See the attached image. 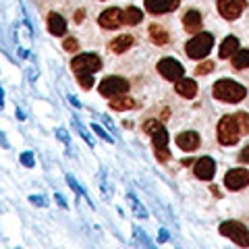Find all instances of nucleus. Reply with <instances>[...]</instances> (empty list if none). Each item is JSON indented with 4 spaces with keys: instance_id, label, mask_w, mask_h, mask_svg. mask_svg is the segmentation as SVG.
I'll return each instance as SVG.
<instances>
[{
    "instance_id": "obj_1",
    "label": "nucleus",
    "mask_w": 249,
    "mask_h": 249,
    "mask_svg": "<svg viewBox=\"0 0 249 249\" xmlns=\"http://www.w3.org/2000/svg\"><path fill=\"white\" fill-rule=\"evenodd\" d=\"M212 93H214L216 100L237 104V102H241V100H245L247 89H245L241 83L232 81V79H220V81L214 83V91H212Z\"/></svg>"
},
{
    "instance_id": "obj_2",
    "label": "nucleus",
    "mask_w": 249,
    "mask_h": 249,
    "mask_svg": "<svg viewBox=\"0 0 249 249\" xmlns=\"http://www.w3.org/2000/svg\"><path fill=\"white\" fill-rule=\"evenodd\" d=\"M212 46H214L212 34H208V31H199V34H196L189 42H187L185 52H187V56H189V58L199 60V58L208 56L210 50H212Z\"/></svg>"
},
{
    "instance_id": "obj_3",
    "label": "nucleus",
    "mask_w": 249,
    "mask_h": 249,
    "mask_svg": "<svg viewBox=\"0 0 249 249\" xmlns=\"http://www.w3.org/2000/svg\"><path fill=\"white\" fill-rule=\"evenodd\" d=\"M241 137V131H239V124L235 114H227L222 116L220 123H218V142L222 145H235Z\"/></svg>"
},
{
    "instance_id": "obj_4",
    "label": "nucleus",
    "mask_w": 249,
    "mask_h": 249,
    "mask_svg": "<svg viewBox=\"0 0 249 249\" xmlns=\"http://www.w3.org/2000/svg\"><path fill=\"white\" fill-rule=\"evenodd\" d=\"M220 235L229 237L232 243H237L239 247H249V231L245 224H241L237 220H227L220 224Z\"/></svg>"
},
{
    "instance_id": "obj_5",
    "label": "nucleus",
    "mask_w": 249,
    "mask_h": 249,
    "mask_svg": "<svg viewBox=\"0 0 249 249\" xmlns=\"http://www.w3.org/2000/svg\"><path fill=\"white\" fill-rule=\"evenodd\" d=\"M124 91H129V81L123 77H106L100 83V93L104 98H114V96H123Z\"/></svg>"
},
{
    "instance_id": "obj_6",
    "label": "nucleus",
    "mask_w": 249,
    "mask_h": 249,
    "mask_svg": "<svg viewBox=\"0 0 249 249\" xmlns=\"http://www.w3.org/2000/svg\"><path fill=\"white\" fill-rule=\"evenodd\" d=\"M102 67V60L96 54H79L71 62V69L75 73H96Z\"/></svg>"
},
{
    "instance_id": "obj_7",
    "label": "nucleus",
    "mask_w": 249,
    "mask_h": 249,
    "mask_svg": "<svg viewBox=\"0 0 249 249\" xmlns=\"http://www.w3.org/2000/svg\"><path fill=\"white\" fill-rule=\"evenodd\" d=\"M158 73L168 81H178L185 75V69H183L181 62L175 60V58H162L158 62Z\"/></svg>"
},
{
    "instance_id": "obj_8",
    "label": "nucleus",
    "mask_w": 249,
    "mask_h": 249,
    "mask_svg": "<svg viewBox=\"0 0 249 249\" xmlns=\"http://www.w3.org/2000/svg\"><path fill=\"white\" fill-rule=\"evenodd\" d=\"M245 9V0H218V13L227 21H235Z\"/></svg>"
},
{
    "instance_id": "obj_9",
    "label": "nucleus",
    "mask_w": 249,
    "mask_h": 249,
    "mask_svg": "<svg viewBox=\"0 0 249 249\" xmlns=\"http://www.w3.org/2000/svg\"><path fill=\"white\" fill-rule=\"evenodd\" d=\"M224 185H227L231 191L243 189V187L249 185V170H245V168H232V170H229L227 177H224Z\"/></svg>"
},
{
    "instance_id": "obj_10",
    "label": "nucleus",
    "mask_w": 249,
    "mask_h": 249,
    "mask_svg": "<svg viewBox=\"0 0 249 249\" xmlns=\"http://www.w3.org/2000/svg\"><path fill=\"white\" fill-rule=\"evenodd\" d=\"M193 173H196V177L201 178V181H210V178L214 177V173H216V162H214V158H210V156L199 158L196 162V166H193Z\"/></svg>"
},
{
    "instance_id": "obj_11",
    "label": "nucleus",
    "mask_w": 249,
    "mask_h": 249,
    "mask_svg": "<svg viewBox=\"0 0 249 249\" xmlns=\"http://www.w3.org/2000/svg\"><path fill=\"white\" fill-rule=\"evenodd\" d=\"M98 23L104 29H116V27L123 25V13L119 9H106L102 15H100Z\"/></svg>"
},
{
    "instance_id": "obj_12",
    "label": "nucleus",
    "mask_w": 249,
    "mask_h": 249,
    "mask_svg": "<svg viewBox=\"0 0 249 249\" xmlns=\"http://www.w3.org/2000/svg\"><path fill=\"white\" fill-rule=\"evenodd\" d=\"M178 2L181 0H145V9L154 13V15H162V13H170L178 9Z\"/></svg>"
},
{
    "instance_id": "obj_13",
    "label": "nucleus",
    "mask_w": 249,
    "mask_h": 249,
    "mask_svg": "<svg viewBox=\"0 0 249 249\" xmlns=\"http://www.w3.org/2000/svg\"><path fill=\"white\" fill-rule=\"evenodd\" d=\"M177 143H178V147H181L183 152H193V150H197L199 147L201 139H199V135L196 133V131H183V133H178Z\"/></svg>"
},
{
    "instance_id": "obj_14",
    "label": "nucleus",
    "mask_w": 249,
    "mask_h": 249,
    "mask_svg": "<svg viewBox=\"0 0 249 249\" xmlns=\"http://www.w3.org/2000/svg\"><path fill=\"white\" fill-rule=\"evenodd\" d=\"M183 25L189 34H199L201 29V15L199 11H187L185 17H183Z\"/></svg>"
},
{
    "instance_id": "obj_15",
    "label": "nucleus",
    "mask_w": 249,
    "mask_h": 249,
    "mask_svg": "<svg viewBox=\"0 0 249 249\" xmlns=\"http://www.w3.org/2000/svg\"><path fill=\"white\" fill-rule=\"evenodd\" d=\"M177 93L183 98H196L197 93V83L193 79H187V77H181L177 81Z\"/></svg>"
},
{
    "instance_id": "obj_16",
    "label": "nucleus",
    "mask_w": 249,
    "mask_h": 249,
    "mask_svg": "<svg viewBox=\"0 0 249 249\" xmlns=\"http://www.w3.org/2000/svg\"><path fill=\"white\" fill-rule=\"evenodd\" d=\"M48 31L52 36H65L67 34V21L60 17L58 13L48 15Z\"/></svg>"
},
{
    "instance_id": "obj_17",
    "label": "nucleus",
    "mask_w": 249,
    "mask_h": 249,
    "mask_svg": "<svg viewBox=\"0 0 249 249\" xmlns=\"http://www.w3.org/2000/svg\"><path fill=\"white\" fill-rule=\"evenodd\" d=\"M147 34H150V40H152L154 44H158V46H164V44H168V40H170L168 31L162 27L160 23H152L150 29H147Z\"/></svg>"
},
{
    "instance_id": "obj_18",
    "label": "nucleus",
    "mask_w": 249,
    "mask_h": 249,
    "mask_svg": "<svg viewBox=\"0 0 249 249\" xmlns=\"http://www.w3.org/2000/svg\"><path fill=\"white\" fill-rule=\"evenodd\" d=\"M237 50H239V40H237L235 36H229L227 40L222 42L220 50H218V56H220V58H231Z\"/></svg>"
},
{
    "instance_id": "obj_19",
    "label": "nucleus",
    "mask_w": 249,
    "mask_h": 249,
    "mask_svg": "<svg viewBox=\"0 0 249 249\" xmlns=\"http://www.w3.org/2000/svg\"><path fill=\"white\" fill-rule=\"evenodd\" d=\"M110 108L112 110H131V108H135V100L129 98V96H114L110 98Z\"/></svg>"
},
{
    "instance_id": "obj_20",
    "label": "nucleus",
    "mask_w": 249,
    "mask_h": 249,
    "mask_svg": "<svg viewBox=\"0 0 249 249\" xmlns=\"http://www.w3.org/2000/svg\"><path fill=\"white\" fill-rule=\"evenodd\" d=\"M127 201L131 204V210H133V214H135L137 218H147V216H150V212H147L145 206L137 199V196H135L133 191H127Z\"/></svg>"
},
{
    "instance_id": "obj_21",
    "label": "nucleus",
    "mask_w": 249,
    "mask_h": 249,
    "mask_svg": "<svg viewBox=\"0 0 249 249\" xmlns=\"http://www.w3.org/2000/svg\"><path fill=\"white\" fill-rule=\"evenodd\" d=\"M142 19H143V13L135 9V6H129L123 13V25H137V23H142Z\"/></svg>"
},
{
    "instance_id": "obj_22",
    "label": "nucleus",
    "mask_w": 249,
    "mask_h": 249,
    "mask_svg": "<svg viewBox=\"0 0 249 249\" xmlns=\"http://www.w3.org/2000/svg\"><path fill=\"white\" fill-rule=\"evenodd\" d=\"M133 37L131 36H121V37H116V40L110 44V50L116 52V54H121V52H127L131 46H133Z\"/></svg>"
},
{
    "instance_id": "obj_23",
    "label": "nucleus",
    "mask_w": 249,
    "mask_h": 249,
    "mask_svg": "<svg viewBox=\"0 0 249 249\" xmlns=\"http://www.w3.org/2000/svg\"><path fill=\"white\" fill-rule=\"evenodd\" d=\"M232 67L235 69H249V50H237L232 54Z\"/></svg>"
},
{
    "instance_id": "obj_24",
    "label": "nucleus",
    "mask_w": 249,
    "mask_h": 249,
    "mask_svg": "<svg viewBox=\"0 0 249 249\" xmlns=\"http://www.w3.org/2000/svg\"><path fill=\"white\" fill-rule=\"evenodd\" d=\"M71 121H73V127H75L77 131H79V135H81V137L85 139V143H88L89 147H93V145H96V142H93V137H91V133H89V131H88V129H85V127H83V124H81V121H79V119H77V116H73V119H71Z\"/></svg>"
},
{
    "instance_id": "obj_25",
    "label": "nucleus",
    "mask_w": 249,
    "mask_h": 249,
    "mask_svg": "<svg viewBox=\"0 0 249 249\" xmlns=\"http://www.w3.org/2000/svg\"><path fill=\"white\" fill-rule=\"evenodd\" d=\"M152 139H154V147H166L168 145V131L164 127H160L158 131L152 133Z\"/></svg>"
},
{
    "instance_id": "obj_26",
    "label": "nucleus",
    "mask_w": 249,
    "mask_h": 249,
    "mask_svg": "<svg viewBox=\"0 0 249 249\" xmlns=\"http://www.w3.org/2000/svg\"><path fill=\"white\" fill-rule=\"evenodd\" d=\"M98 183H100V189H102V196L106 199H110L112 197V187L110 183H108V175H106V170H100V178H98Z\"/></svg>"
},
{
    "instance_id": "obj_27",
    "label": "nucleus",
    "mask_w": 249,
    "mask_h": 249,
    "mask_svg": "<svg viewBox=\"0 0 249 249\" xmlns=\"http://www.w3.org/2000/svg\"><path fill=\"white\" fill-rule=\"evenodd\" d=\"M133 237H135V241H137V245H142V247H154L152 239L147 237L139 227H133Z\"/></svg>"
},
{
    "instance_id": "obj_28",
    "label": "nucleus",
    "mask_w": 249,
    "mask_h": 249,
    "mask_svg": "<svg viewBox=\"0 0 249 249\" xmlns=\"http://www.w3.org/2000/svg\"><path fill=\"white\" fill-rule=\"evenodd\" d=\"M235 119H237L241 135H247L249 133V114L247 112H239V114H235Z\"/></svg>"
},
{
    "instance_id": "obj_29",
    "label": "nucleus",
    "mask_w": 249,
    "mask_h": 249,
    "mask_svg": "<svg viewBox=\"0 0 249 249\" xmlns=\"http://www.w3.org/2000/svg\"><path fill=\"white\" fill-rule=\"evenodd\" d=\"M67 183H69V187H71V189H73V191L77 193V196H83L85 199H88V201H89V197H88V191H85V189H83V187H81L79 183H77V181H75V177H73V175H67ZM89 204H91V201H89Z\"/></svg>"
},
{
    "instance_id": "obj_30",
    "label": "nucleus",
    "mask_w": 249,
    "mask_h": 249,
    "mask_svg": "<svg viewBox=\"0 0 249 249\" xmlns=\"http://www.w3.org/2000/svg\"><path fill=\"white\" fill-rule=\"evenodd\" d=\"M77 81H79V85L83 89H89L93 85V75L91 73H79L77 75Z\"/></svg>"
},
{
    "instance_id": "obj_31",
    "label": "nucleus",
    "mask_w": 249,
    "mask_h": 249,
    "mask_svg": "<svg viewBox=\"0 0 249 249\" xmlns=\"http://www.w3.org/2000/svg\"><path fill=\"white\" fill-rule=\"evenodd\" d=\"M91 131H93V133H96L98 137H102L104 142H108V143H114V142H112V137L108 135L106 131L102 129V124H98V123H91Z\"/></svg>"
},
{
    "instance_id": "obj_32",
    "label": "nucleus",
    "mask_w": 249,
    "mask_h": 249,
    "mask_svg": "<svg viewBox=\"0 0 249 249\" xmlns=\"http://www.w3.org/2000/svg\"><path fill=\"white\" fill-rule=\"evenodd\" d=\"M19 160H21V164H23V166H27V168H34V164H36V156H34V152H23V154L19 156Z\"/></svg>"
},
{
    "instance_id": "obj_33",
    "label": "nucleus",
    "mask_w": 249,
    "mask_h": 249,
    "mask_svg": "<svg viewBox=\"0 0 249 249\" xmlns=\"http://www.w3.org/2000/svg\"><path fill=\"white\" fill-rule=\"evenodd\" d=\"M212 71H214V60H206V62H201V65L196 69V75H208Z\"/></svg>"
},
{
    "instance_id": "obj_34",
    "label": "nucleus",
    "mask_w": 249,
    "mask_h": 249,
    "mask_svg": "<svg viewBox=\"0 0 249 249\" xmlns=\"http://www.w3.org/2000/svg\"><path fill=\"white\" fill-rule=\"evenodd\" d=\"M56 137H58L67 147H71V135H69V131H67L65 127H58V129H56Z\"/></svg>"
},
{
    "instance_id": "obj_35",
    "label": "nucleus",
    "mask_w": 249,
    "mask_h": 249,
    "mask_svg": "<svg viewBox=\"0 0 249 249\" xmlns=\"http://www.w3.org/2000/svg\"><path fill=\"white\" fill-rule=\"evenodd\" d=\"M62 46H65L67 52H77V50H79V42H77L75 37H67V40L62 42Z\"/></svg>"
},
{
    "instance_id": "obj_36",
    "label": "nucleus",
    "mask_w": 249,
    "mask_h": 249,
    "mask_svg": "<svg viewBox=\"0 0 249 249\" xmlns=\"http://www.w3.org/2000/svg\"><path fill=\"white\" fill-rule=\"evenodd\" d=\"M156 158H158L160 162H168V158H170L168 147H156Z\"/></svg>"
},
{
    "instance_id": "obj_37",
    "label": "nucleus",
    "mask_w": 249,
    "mask_h": 249,
    "mask_svg": "<svg viewBox=\"0 0 249 249\" xmlns=\"http://www.w3.org/2000/svg\"><path fill=\"white\" fill-rule=\"evenodd\" d=\"M29 201L34 206H37V208H46V206H48V199H46L44 196H29Z\"/></svg>"
},
{
    "instance_id": "obj_38",
    "label": "nucleus",
    "mask_w": 249,
    "mask_h": 249,
    "mask_svg": "<svg viewBox=\"0 0 249 249\" xmlns=\"http://www.w3.org/2000/svg\"><path fill=\"white\" fill-rule=\"evenodd\" d=\"M100 121H104V123H106V127L110 129V131H116V124H114V123H112L110 119H108L106 114H100Z\"/></svg>"
},
{
    "instance_id": "obj_39",
    "label": "nucleus",
    "mask_w": 249,
    "mask_h": 249,
    "mask_svg": "<svg viewBox=\"0 0 249 249\" xmlns=\"http://www.w3.org/2000/svg\"><path fill=\"white\" fill-rule=\"evenodd\" d=\"M168 239H170L168 231H166V229H160V232H158V241H160V243H166Z\"/></svg>"
},
{
    "instance_id": "obj_40",
    "label": "nucleus",
    "mask_w": 249,
    "mask_h": 249,
    "mask_svg": "<svg viewBox=\"0 0 249 249\" xmlns=\"http://www.w3.org/2000/svg\"><path fill=\"white\" fill-rule=\"evenodd\" d=\"M239 162H243V164H247V162H249V145L239 154Z\"/></svg>"
},
{
    "instance_id": "obj_41",
    "label": "nucleus",
    "mask_w": 249,
    "mask_h": 249,
    "mask_svg": "<svg viewBox=\"0 0 249 249\" xmlns=\"http://www.w3.org/2000/svg\"><path fill=\"white\" fill-rule=\"evenodd\" d=\"M54 199H56V201H58V206H60V208H67V199H65V197H62V196H60V193H54Z\"/></svg>"
},
{
    "instance_id": "obj_42",
    "label": "nucleus",
    "mask_w": 249,
    "mask_h": 249,
    "mask_svg": "<svg viewBox=\"0 0 249 249\" xmlns=\"http://www.w3.org/2000/svg\"><path fill=\"white\" fill-rule=\"evenodd\" d=\"M0 145H2V147H4V150H9V147H11V143H9V142H6V135L2 133V131H0Z\"/></svg>"
},
{
    "instance_id": "obj_43",
    "label": "nucleus",
    "mask_w": 249,
    "mask_h": 249,
    "mask_svg": "<svg viewBox=\"0 0 249 249\" xmlns=\"http://www.w3.org/2000/svg\"><path fill=\"white\" fill-rule=\"evenodd\" d=\"M69 100H71V104L75 106V108H81V104H79V100H77V98H73V96H67Z\"/></svg>"
},
{
    "instance_id": "obj_44",
    "label": "nucleus",
    "mask_w": 249,
    "mask_h": 249,
    "mask_svg": "<svg viewBox=\"0 0 249 249\" xmlns=\"http://www.w3.org/2000/svg\"><path fill=\"white\" fill-rule=\"evenodd\" d=\"M4 108V89L0 88V110H2Z\"/></svg>"
},
{
    "instance_id": "obj_45",
    "label": "nucleus",
    "mask_w": 249,
    "mask_h": 249,
    "mask_svg": "<svg viewBox=\"0 0 249 249\" xmlns=\"http://www.w3.org/2000/svg\"><path fill=\"white\" fill-rule=\"evenodd\" d=\"M83 17H85V13H83V11H77V13H75V21H81Z\"/></svg>"
},
{
    "instance_id": "obj_46",
    "label": "nucleus",
    "mask_w": 249,
    "mask_h": 249,
    "mask_svg": "<svg viewBox=\"0 0 249 249\" xmlns=\"http://www.w3.org/2000/svg\"><path fill=\"white\" fill-rule=\"evenodd\" d=\"M17 116H19V119L23 121V119H25V114H23V110H19V108H17Z\"/></svg>"
}]
</instances>
